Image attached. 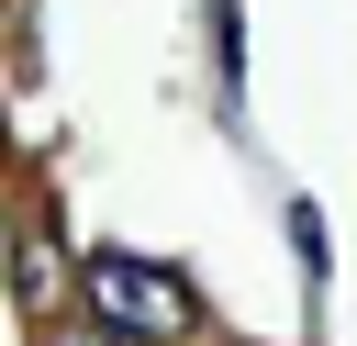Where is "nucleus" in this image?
Here are the masks:
<instances>
[{
    "label": "nucleus",
    "instance_id": "f03ea898",
    "mask_svg": "<svg viewBox=\"0 0 357 346\" xmlns=\"http://www.w3.org/2000/svg\"><path fill=\"white\" fill-rule=\"evenodd\" d=\"M11 290H22V301H56V246H45V223H22V257H11Z\"/></svg>",
    "mask_w": 357,
    "mask_h": 346
},
{
    "label": "nucleus",
    "instance_id": "7ed1b4c3",
    "mask_svg": "<svg viewBox=\"0 0 357 346\" xmlns=\"http://www.w3.org/2000/svg\"><path fill=\"white\" fill-rule=\"evenodd\" d=\"M56 346H123V335H112V324H89V335H56Z\"/></svg>",
    "mask_w": 357,
    "mask_h": 346
},
{
    "label": "nucleus",
    "instance_id": "f257e3e1",
    "mask_svg": "<svg viewBox=\"0 0 357 346\" xmlns=\"http://www.w3.org/2000/svg\"><path fill=\"white\" fill-rule=\"evenodd\" d=\"M78 301L123 335V346H178L190 335V290L167 279V268H145V257H123V246H100V257H78Z\"/></svg>",
    "mask_w": 357,
    "mask_h": 346
}]
</instances>
